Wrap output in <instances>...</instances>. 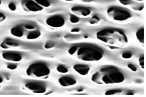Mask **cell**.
Segmentation results:
<instances>
[{
    "label": "cell",
    "instance_id": "cell-1",
    "mask_svg": "<svg viewBox=\"0 0 146 97\" xmlns=\"http://www.w3.org/2000/svg\"><path fill=\"white\" fill-rule=\"evenodd\" d=\"M91 80L98 84H119L124 81L125 76L118 68L108 66L102 68L93 74Z\"/></svg>",
    "mask_w": 146,
    "mask_h": 97
},
{
    "label": "cell",
    "instance_id": "cell-2",
    "mask_svg": "<svg viewBox=\"0 0 146 97\" xmlns=\"http://www.w3.org/2000/svg\"><path fill=\"white\" fill-rule=\"evenodd\" d=\"M97 39L112 46L124 47L128 43L127 36L124 32L119 29H104L96 33Z\"/></svg>",
    "mask_w": 146,
    "mask_h": 97
},
{
    "label": "cell",
    "instance_id": "cell-3",
    "mask_svg": "<svg viewBox=\"0 0 146 97\" xmlns=\"http://www.w3.org/2000/svg\"><path fill=\"white\" fill-rule=\"evenodd\" d=\"M74 54H76L80 60L92 62L101 60L103 57L104 52L97 46L84 44L77 46V50Z\"/></svg>",
    "mask_w": 146,
    "mask_h": 97
},
{
    "label": "cell",
    "instance_id": "cell-4",
    "mask_svg": "<svg viewBox=\"0 0 146 97\" xmlns=\"http://www.w3.org/2000/svg\"><path fill=\"white\" fill-rule=\"evenodd\" d=\"M26 73L29 76L43 78L49 75L50 69L45 63L37 62L29 66L26 70Z\"/></svg>",
    "mask_w": 146,
    "mask_h": 97
},
{
    "label": "cell",
    "instance_id": "cell-5",
    "mask_svg": "<svg viewBox=\"0 0 146 97\" xmlns=\"http://www.w3.org/2000/svg\"><path fill=\"white\" fill-rule=\"evenodd\" d=\"M107 13L110 18L116 21H125L132 17V14L128 10L118 6H112L108 8Z\"/></svg>",
    "mask_w": 146,
    "mask_h": 97
},
{
    "label": "cell",
    "instance_id": "cell-6",
    "mask_svg": "<svg viewBox=\"0 0 146 97\" xmlns=\"http://www.w3.org/2000/svg\"><path fill=\"white\" fill-rule=\"evenodd\" d=\"M22 25L23 37L28 40H35L41 36L40 31L39 29L31 23H27Z\"/></svg>",
    "mask_w": 146,
    "mask_h": 97
},
{
    "label": "cell",
    "instance_id": "cell-7",
    "mask_svg": "<svg viewBox=\"0 0 146 97\" xmlns=\"http://www.w3.org/2000/svg\"><path fill=\"white\" fill-rule=\"evenodd\" d=\"M25 87L29 90L35 93H44L46 90V84L42 81H29L26 83Z\"/></svg>",
    "mask_w": 146,
    "mask_h": 97
},
{
    "label": "cell",
    "instance_id": "cell-8",
    "mask_svg": "<svg viewBox=\"0 0 146 97\" xmlns=\"http://www.w3.org/2000/svg\"><path fill=\"white\" fill-rule=\"evenodd\" d=\"M65 19L62 15H55L48 17L46 20L47 25L53 28H60L65 24Z\"/></svg>",
    "mask_w": 146,
    "mask_h": 97
},
{
    "label": "cell",
    "instance_id": "cell-9",
    "mask_svg": "<svg viewBox=\"0 0 146 97\" xmlns=\"http://www.w3.org/2000/svg\"><path fill=\"white\" fill-rule=\"evenodd\" d=\"M24 10L30 12H37L43 9V7L38 5L34 0H23L21 3Z\"/></svg>",
    "mask_w": 146,
    "mask_h": 97
},
{
    "label": "cell",
    "instance_id": "cell-10",
    "mask_svg": "<svg viewBox=\"0 0 146 97\" xmlns=\"http://www.w3.org/2000/svg\"><path fill=\"white\" fill-rule=\"evenodd\" d=\"M2 57L5 60L13 62H19L22 59L21 54L16 51H9L2 54Z\"/></svg>",
    "mask_w": 146,
    "mask_h": 97
},
{
    "label": "cell",
    "instance_id": "cell-11",
    "mask_svg": "<svg viewBox=\"0 0 146 97\" xmlns=\"http://www.w3.org/2000/svg\"><path fill=\"white\" fill-rule=\"evenodd\" d=\"M58 82L62 87H66L76 84L77 81L72 76H64L59 78Z\"/></svg>",
    "mask_w": 146,
    "mask_h": 97
},
{
    "label": "cell",
    "instance_id": "cell-12",
    "mask_svg": "<svg viewBox=\"0 0 146 97\" xmlns=\"http://www.w3.org/2000/svg\"><path fill=\"white\" fill-rule=\"evenodd\" d=\"M72 12L80 16H88L91 13V10L89 8L80 6H76L71 8Z\"/></svg>",
    "mask_w": 146,
    "mask_h": 97
},
{
    "label": "cell",
    "instance_id": "cell-13",
    "mask_svg": "<svg viewBox=\"0 0 146 97\" xmlns=\"http://www.w3.org/2000/svg\"><path fill=\"white\" fill-rule=\"evenodd\" d=\"M119 1L124 5L129 6L135 10L141 11L143 8V4L137 3L133 0H119Z\"/></svg>",
    "mask_w": 146,
    "mask_h": 97
},
{
    "label": "cell",
    "instance_id": "cell-14",
    "mask_svg": "<svg viewBox=\"0 0 146 97\" xmlns=\"http://www.w3.org/2000/svg\"><path fill=\"white\" fill-rule=\"evenodd\" d=\"M73 68L76 72L81 75H86L89 72V66L84 64H76L73 66Z\"/></svg>",
    "mask_w": 146,
    "mask_h": 97
},
{
    "label": "cell",
    "instance_id": "cell-15",
    "mask_svg": "<svg viewBox=\"0 0 146 97\" xmlns=\"http://www.w3.org/2000/svg\"><path fill=\"white\" fill-rule=\"evenodd\" d=\"M11 33L13 36L18 38H22L23 37V27L22 25H19L12 28L11 30Z\"/></svg>",
    "mask_w": 146,
    "mask_h": 97
},
{
    "label": "cell",
    "instance_id": "cell-16",
    "mask_svg": "<svg viewBox=\"0 0 146 97\" xmlns=\"http://www.w3.org/2000/svg\"><path fill=\"white\" fill-rule=\"evenodd\" d=\"M19 44L14 40L11 39H6L1 45V47L3 48L7 49L10 48L18 46Z\"/></svg>",
    "mask_w": 146,
    "mask_h": 97
},
{
    "label": "cell",
    "instance_id": "cell-17",
    "mask_svg": "<svg viewBox=\"0 0 146 97\" xmlns=\"http://www.w3.org/2000/svg\"><path fill=\"white\" fill-rule=\"evenodd\" d=\"M136 37L140 43L143 44L144 42V29H139L136 32Z\"/></svg>",
    "mask_w": 146,
    "mask_h": 97
},
{
    "label": "cell",
    "instance_id": "cell-18",
    "mask_svg": "<svg viewBox=\"0 0 146 97\" xmlns=\"http://www.w3.org/2000/svg\"><path fill=\"white\" fill-rule=\"evenodd\" d=\"M34 1L42 7H48L50 5L48 0H34Z\"/></svg>",
    "mask_w": 146,
    "mask_h": 97
},
{
    "label": "cell",
    "instance_id": "cell-19",
    "mask_svg": "<svg viewBox=\"0 0 146 97\" xmlns=\"http://www.w3.org/2000/svg\"><path fill=\"white\" fill-rule=\"evenodd\" d=\"M57 70L58 72L62 73H67L68 71L67 68L62 65H60L58 66L57 68Z\"/></svg>",
    "mask_w": 146,
    "mask_h": 97
},
{
    "label": "cell",
    "instance_id": "cell-20",
    "mask_svg": "<svg viewBox=\"0 0 146 97\" xmlns=\"http://www.w3.org/2000/svg\"><path fill=\"white\" fill-rule=\"evenodd\" d=\"M121 90L120 89H111L107 90L105 94L106 95H113L116 94L121 92Z\"/></svg>",
    "mask_w": 146,
    "mask_h": 97
},
{
    "label": "cell",
    "instance_id": "cell-21",
    "mask_svg": "<svg viewBox=\"0 0 146 97\" xmlns=\"http://www.w3.org/2000/svg\"><path fill=\"white\" fill-rule=\"evenodd\" d=\"M69 20H70L71 23H76L80 21V19H79V18L77 16L74 15H71Z\"/></svg>",
    "mask_w": 146,
    "mask_h": 97
},
{
    "label": "cell",
    "instance_id": "cell-22",
    "mask_svg": "<svg viewBox=\"0 0 146 97\" xmlns=\"http://www.w3.org/2000/svg\"><path fill=\"white\" fill-rule=\"evenodd\" d=\"M55 43L53 41H49L45 43L44 45V48L46 49H51L54 47Z\"/></svg>",
    "mask_w": 146,
    "mask_h": 97
},
{
    "label": "cell",
    "instance_id": "cell-23",
    "mask_svg": "<svg viewBox=\"0 0 146 97\" xmlns=\"http://www.w3.org/2000/svg\"><path fill=\"white\" fill-rule=\"evenodd\" d=\"M77 50V46H73L68 49V52L71 55H74Z\"/></svg>",
    "mask_w": 146,
    "mask_h": 97
},
{
    "label": "cell",
    "instance_id": "cell-24",
    "mask_svg": "<svg viewBox=\"0 0 146 97\" xmlns=\"http://www.w3.org/2000/svg\"><path fill=\"white\" fill-rule=\"evenodd\" d=\"M121 56H122V58L124 59H129L132 58V54L130 52H125L122 53Z\"/></svg>",
    "mask_w": 146,
    "mask_h": 97
},
{
    "label": "cell",
    "instance_id": "cell-25",
    "mask_svg": "<svg viewBox=\"0 0 146 97\" xmlns=\"http://www.w3.org/2000/svg\"><path fill=\"white\" fill-rule=\"evenodd\" d=\"M18 67V65L17 64H15V63H9L7 65V68L11 70H14L17 68Z\"/></svg>",
    "mask_w": 146,
    "mask_h": 97
},
{
    "label": "cell",
    "instance_id": "cell-26",
    "mask_svg": "<svg viewBox=\"0 0 146 97\" xmlns=\"http://www.w3.org/2000/svg\"><path fill=\"white\" fill-rule=\"evenodd\" d=\"M92 20L90 21V23L91 24H94L96 23V22H98L100 21V19L97 16H94L92 17Z\"/></svg>",
    "mask_w": 146,
    "mask_h": 97
},
{
    "label": "cell",
    "instance_id": "cell-27",
    "mask_svg": "<svg viewBox=\"0 0 146 97\" xmlns=\"http://www.w3.org/2000/svg\"><path fill=\"white\" fill-rule=\"evenodd\" d=\"M127 66H128V67L129 68L130 70H131L133 71H137V67H136L134 65H133V64H131V63L128 64V65H127Z\"/></svg>",
    "mask_w": 146,
    "mask_h": 97
},
{
    "label": "cell",
    "instance_id": "cell-28",
    "mask_svg": "<svg viewBox=\"0 0 146 97\" xmlns=\"http://www.w3.org/2000/svg\"><path fill=\"white\" fill-rule=\"evenodd\" d=\"M9 9L11 11H15L16 9V5L13 3H11L8 5Z\"/></svg>",
    "mask_w": 146,
    "mask_h": 97
},
{
    "label": "cell",
    "instance_id": "cell-29",
    "mask_svg": "<svg viewBox=\"0 0 146 97\" xmlns=\"http://www.w3.org/2000/svg\"><path fill=\"white\" fill-rule=\"evenodd\" d=\"M139 65L141 66L143 68V67H144V57L143 56H142L140 58H139Z\"/></svg>",
    "mask_w": 146,
    "mask_h": 97
},
{
    "label": "cell",
    "instance_id": "cell-30",
    "mask_svg": "<svg viewBox=\"0 0 146 97\" xmlns=\"http://www.w3.org/2000/svg\"><path fill=\"white\" fill-rule=\"evenodd\" d=\"M6 19V16L4 14L0 12V23L5 21Z\"/></svg>",
    "mask_w": 146,
    "mask_h": 97
},
{
    "label": "cell",
    "instance_id": "cell-31",
    "mask_svg": "<svg viewBox=\"0 0 146 97\" xmlns=\"http://www.w3.org/2000/svg\"><path fill=\"white\" fill-rule=\"evenodd\" d=\"M80 31V29L79 28H76L72 29L71 30V32L72 33L79 32Z\"/></svg>",
    "mask_w": 146,
    "mask_h": 97
},
{
    "label": "cell",
    "instance_id": "cell-32",
    "mask_svg": "<svg viewBox=\"0 0 146 97\" xmlns=\"http://www.w3.org/2000/svg\"><path fill=\"white\" fill-rule=\"evenodd\" d=\"M3 82V78L2 76H0V84H1Z\"/></svg>",
    "mask_w": 146,
    "mask_h": 97
},
{
    "label": "cell",
    "instance_id": "cell-33",
    "mask_svg": "<svg viewBox=\"0 0 146 97\" xmlns=\"http://www.w3.org/2000/svg\"><path fill=\"white\" fill-rule=\"evenodd\" d=\"M126 94H127V95H133L134 93H133L132 92H129L127 93H126Z\"/></svg>",
    "mask_w": 146,
    "mask_h": 97
},
{
    "label": "cell",
    "instance_id": "cell-34",
    "mask_svg": "<svg viewBox=\"0 0 146 97\" xmlns=\"http://www.w3.org/2000/svg\"><path fill=\"white\" fill-rule=\"evenodd\" d=\"M83 89H81V88H80V89L78 90H77V91H79V92H80V91H83Z\"/></svg>",
    "mask_w": 146,
    "mask_h": 97
},
{
    "label": "cell",
    "instance_id": "cell-35",
    "mask_svg": "<svg viewBox=\"0 0 146 97\" xmlns=\"http://www.w3.org/2000/svg\"><path fill=\"white\" fill-rule=\"evenodd\" d=\"M135 1H143V0H135Z\"/></svg>",
    "mask_w": 146,
    "mask_h": 97
},
{
    "label": "cell",
    "instance_id": "cell-36",
    "mask_svg": "<svg viewBox=\"0 0 146 97\" xmlns=\"http://www.w3.org/2000/svg\"><path fill=\"white\" fill-rule=\"evenodd\" d=\"M65 1H74V0H65Z\"/></svg>",
    "mask_w": 146,
    "mask_h": 97
},
{
    "label": "cell",
    "instance_id": "cell-37",
    "mask_svg": "<svg viewBox=\"0 0 146 97\" xmlns=\"http://www.w3.org/2000/svg\"><path fill=\"white\" fill-rule=\"evenodd\" d=\"M1 0H0V5H1Z\"/></svg>",
    "mask_w": 146,
    "mask_h": 97
}]
</instances>
